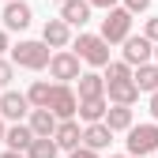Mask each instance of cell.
I'll return each instance as SVG.
<instances>
[{
	"label": "cell",
	"instance_id": "cell-29",
	"mask_svg": "<svg viewBox=\"0 0 158 158\" xmlns=\"http://www.w3.org/2000/svg\"><path fill=\"white\" fill-rule=\"evenodd\" d=\"M151 117H154V124H158V90L151 94Z\"/></svg>",
	"mask_w": 158,
	"mask_h": 158
},
{
	"label": "cell",
	"instance_id": "cell-28",
	"mask_svg": "<svg viewBox=\"0 0 158 158\" xmlns=\"http://www.w3.org/2000/svg\"><path fill=\"white\" fill-rule=\"evenodd\" d=\"M68 158H98V151H87V147H79V151H72Z\"/></svg>",
	"mask_w": 158,
	"mask_h": 158
},
{
	"label": "cell",
	"instance_id": "cell-5",
	"mask_svg": "<svg viewBox=\"0 0 158 158\" xmlns=\"http://www.w3.org/2000/svg\"><path fill=\"white\" fill-rule=\"evenodd\" d=\"M49 109H53V117H56V121H75V113H79V94H75L68 83H53Z\"/></svg>",
	"mask_w": 158,
	"mask_h": 158
},
{
	"label": "cell",
	"instance_id": "cell-8",
	"mask_svg": "<svg viewBox=\"0 0 158 158\" xmlns=\"http://www.w3.org/2000/svg\"><path fill=\"white\" fill-rule=\"evenodd\" d=\"M0 113H4L8 121H23V117L34 113V109H30V98H27V94H19V90H4V94H0Z\"/></svg>",
	"mask_w": 158,
	"mask_h": 158
},
{
	"label": "cell",
	"instance_id": "cell-22",
	"mask_svg": "<svg viewBox=\"0 0 158 158\" xmlns=\"http://www.w3.org/2000/svg\"><path fill=\"white\" fill-rule=\"evenodd\" d=\"M135 72H132V64H124V60H109V68H106V87L109 83H124V79H132Z\"/></svg>",
	"mask_w": 158,
	"mask_h": 158
},
{
	"label": "cell",
	"instance_id": "cell-27",
	"mask_svg": "<svg viewBox=\"0 0 158 158\" xmlns=\"http://www.w3.org/2000/svg\"><path fill=\"white\" fill-rule=\"evenodd\" d=\"M87 4H90V8H106V11H113L117 0H87Z\"/></svg>",
	"mask_w": 158,
	"mask_h": 158
},
{
	"label": "cell",
	"instance_id": "cell-14",
	"mask_svg": "<svg viewBox=\"0 0 158 158\" xmlns=\"http://www.w3.org/2000/svg\"><path fill=\"white\" fill-rule=\"evenodd\" d=\"M90 98H106V75H98V72L79 75V102H90Z\"/></svg>",
	"mask_w": 158,
	"mask_h": 158
},
{
	"label": "cell",
	"instance_id": "cell-11",
	"mask_svg": "<svg viewBox=\"0 0 158 158\" xmlns=\"http://www.w3.org/2000/svg\"><path fill=\"white\" fill-rule=\"evenodd\" d=\"M27 27H30V4L27 0L4 4V30H27Z\"/></svg>",
	"mask_w": 158,
	"mask_h": 158
},
{
	"label": "cell",
	"instance_id": "cell-7",
	"mask_svg": "<svg viewBox=\"0 0 158 158\" xmlns=\"http://www.w3.org/2000/svg\"><path fill=\"white\" fill-rule=\"evenodd\" d=\"M151 56H154V42L151 38H128L124 42V64H132V68H143V64H151Z\"/></svg>",
	"mask_w": 158,
	"mask_h": 158
},
{
	"label": "cell",
	"instance_id": "cell-18",
	"mask_svg": "<svg viewBox=\"0 0 158 158\" xmlns=\"http://www.w3.org/2000/svg\"><path fill=\"white\" fill-rule=\"evenodd\" d=\"M109 113V98H90V102H79V117L87 124H102Z\"/></svg>",
	"mask_w": 158,
	"mask_h": 158
},
{
	"label": "cell",
	"instance_id": "cell-31",
	"mask_svg": "<svg viewBox=\"0 0 158 158\" xmlns=\"http://www.w3.org/2000/svg\"><path fill=\"white\" fill-rule=\"evenodd\" d=\"M8 49V30H0V53Z\"/></svg>",
	"mask_w": 158,
	"mask_h": 158
},
{
	"label": "cell",
	"instance_id": "cell-21",
	"mask_svg": "<svg viewBox=\"0 0 158 158\" xmlns=\"http://www.w3.org/2000/svg\"><path fill=\"white\" fill-rule=\"evenodd\" d=\"M27 98H30V109H49V98H53V87L45 83V79H38V83L27 90Z\"/></svg>",
	"mask_w": 158,
	"mask_h": 158
},
{
	"label": "cell",
	"instance_id": "cell-6",
	"mask_svg": "<svg viewBox=\"0 0 158 158\" xmlns=\"http://www.w3.org/2000/svg\"><path fill=\"white\" fill-rule=\"evenodd\" d=\"M49 75L56 79V83H79V56L75 53H68V49H60V53H53V60H49Z\"/></svg>",
	"mask_w": 158,
	"mask_h": 158
},
{
	"label": "cell",
	"instance_id": "cell-25",
	"mask_svg": "<svg viewBox=\"0 0 158 158\" xmlns=\"http://www.w3.org/2000/svg\"><path fill=\"white\" fill-rule=\"evenodd\" d=\"M143 38H151V42L158 45V15H154V19H147V30H143Z\"/></svg>",
	"mask_w": 158,
	"mask_h": 158
},
{
	"label": "cell",
	"instance_id": "cell-32",
	"mask_svg": "<svg viewBox=\"0 0 158 158\" xmlns=\"http://www.w3.org/2000/svg\"><path fill=\"white\" fill-rule=\"evenodd\" d=\"M4 135H8V128H4V121H0V143H4Z\"/></svg>",
	"mask_w": 158,
	"mask_h": 158
},
{
	"label": "cell",
	"instance_id": "cell-26",
	"mask_svg": "<svg viewBox=\"0 0 158 158\" xmlns=\"http://www.w3.org/2000/svg\"><path fill=\"white\" fill-rule=\"evenodd\" d=\"M124 8L135 15V11H147V8H151V0H124Z\"/></svg>",
	"mask_w": 158,
	"mask_h": 158
},
{
	"label": "cell",
	"instance_id": "cell-12",
	"mask_svg": "<svg viewBox=\"0 0 158 158\" xmlns=\"http://www.w3.org/2000/svg\"><path fill=\"white\" fill-rule=\"evenodd\" d=\"M53 139H56V147H60V151H79V147H83V132H79V124L75 121H60V128H56V135H53Z\"/></svg>",
	"mask_w": 158,
	"mask_h": 158
},
{
	"label": "cell",
	"instance_id": "cell-24",
	"mask_svg": "<svg viewBox=\"0 0 158 158\" xmlns=\"http://www.w3.org/2000/svg\"><path fill=\"white\" fill-rule=\"evenodd\" d=\"M11 75H15V64L0 56V87H8V83H11Z\"/></svg>",
	"mask_w": 158,
	"mask_h": 158
},
{
	"label": "cell",
	"instance_id": "cell-15",
	"mask_svg": "<svg viewBox=\"0 0 158 158\" xmlns=\"http://www.w3.org/2000/svg\"><path fill=\"white\" fill-rule=\"evenodd\" d=\"M60 19L68 27H83V23H90V4L87 0H64L60 4Z\"/></svg>",
	"mask_w": 158,
	"mask_h": 158
},
{
	"label": "cell",
	"instance_id": "cell-1",
	"mask_svg": "<svg viewBox=\"0 0 158 158\" xmlns=\"http://www.w3.org/2000/svg\"><path fill=\"white\" fill-rule=\"evenodd\" d=\"M75 56L87 60L90 68H109V42L102 34H79L75 38Z\"/></svg>",
	"mask_w": 158,
	"mask_h": 158
},
{
	"label": "cell",
	"instance_id": "cell-19",
	"mask_svg": "<svg viewBox=\"0 0 158 158\" xmlns=\"http://www.w3.org/2000/svg\"><path fill=\"white\" fill-rule=\"evenodd\" d=\"M106 124H109V132H132L135 128L132 124V106H109Z\"/></svg>",
	"mask_w": 158,
	"mask_h": 158
},
{
	"label": "cell",
	"instance_id": "cell-36",
	"mask_svg": "<svg viewBox=\"0 0 158 158\" xmlns=\"http://www.w3.org/2000/svg\"><path fill=\"white\" fill-rule=\"evenodd\" d=\"M60 4H64V0H60Z\"/></svg>",
	"mask_w": 158,
	"mask_h": 158
},
{
	"label": "cell",
	"instance_id": "cell-4",
	"mask_svg": "<svg viewBox=\"0 0 158 158\" xmlns=\"http://www.w3.org/2000/svg\"><path fill=\"white\" fill-rule=\"evenodd\" d=\"M128 154L143 158V154H158V124H135L128 132Z\"/></svg>",
	"mask_w": 158,
	"mask_h": 158
},
{
	"label": "cell",
	"instance_id": "cell-34",
	"mask_svg": "<svg viewBox=\"0 0 158 158\" xmlns=\"http://www.w3.org/2000/svg\"><path fill=\"white\" fill-rule=\"evenodd\" d=\"M154 56H158V45H154Z\"/></svg>",
	"mask_w": 158,
	"mask_h": 158
},
{
	"label": "cell",
	"instance_id": "cell-10",
	"mask_svg": "<svg viewBox=\"0 0 158 158\" xmlns=\"http://www.w3.org/2000/svg\"><path fill=\"white\" fill-rule=\"evenodd\" d=\"M42 42H45L49 49H64V45L72 42V27L64 23V19H49V23L42 27Z\"/></svg>",
	"mask_w": 158,
	"mask_h": 158
},
{
	"label": "cell",
	"instance_id": "cell-17",
	"mask_svg": "<svg viewBox=\"0 0 158 158\" xmlns=\"http://www.w3.org/2000/svg\"><path fill=\"white\" fill-rule=\"evenodd\" d=\"M34 139H38V135L30 132V124H11V128H8V135H4L8 151H23V154L30 151V143H34Z\"/></svg>",
	"mask_w": 158,
	"mask_h": 158
},
{
	"label": "cell",
	"instance_id": "cell-23",
	"mask_svg": "<svg viewBox=\"0 0 158 158\" xmlns=\"http://www.w3.org/2000/svg\"><path fill=\"white\" fill-rule=\"evenodd\" d=\"M56 139H34L30 143V151H27V158H56Z\"/></svg>",
	"mask_w": 158,
	"mask_h": 158
},
{
	"label": "cell",
	"instance_id": "cell-30",
	"mask_svg": "<svg viewBox=\"0 0 158 158\" xmlns=\"http://www.w3.org/2000/svg\"><path fill=\"white\" fill-rule=\"evenodd\" d=\"M0 158H27V154H23V151H4Z\"/></svg>",
	"mask_w": 158,
	"mask_h": 158
},
{
	"label": "cell",
	"instance_id": "cell-2",
	"mask_svg": "<svg viewBox=\"0 0 158 158\" xmlns=\"http://www.w3.org/2000/svg\"><path fill=\"white\" fill-rule=\"evenodd\" d=\"M49 60H53V53H49V45H45V42H19V45L11 49V64L30 68V72L49 68Z\"/></svg>",
	"mask_w": 158,
	"mask_h": 158
},
{
	"label": "cell",
	"instance_id": "cell-35",
	"mask_svg": "<svg viewBox=\"0 0 158 158\" xmlns=\"http://www.w3.org/2000/svg\"><path fill=\"white\" fill-rule=\"evenodd\" d=\"M4 4H11V0H4Z\"/></svg>",
	"mask_w": 158,
	"mask_h": 158
},
{
	"label": "cell",
	"instance_id": "cell-3",
	"mask_svg": "<svg viewBox=\"0 0 158 158\" xmlns=\"http://www.w3.org/2000/svg\"><path fill=\"white\" fill-rule=\"evenodd\" d=\"M102 38H106L109 45L128 42V38H132V11H128V8H113V11H106V19H102Z\"/></svg>",
	"mask_w": 158,
	"mask_h": 158
},
{
	"label": "cell",
	"instance_id": "cell-20",
	"mask_svg": "<svg viewBox=\"0 0 158 158\" xmlns=\"http://www.w3.org/2000/svg\"><path fill=\"white\" fill-rule=\"evenodd\" d=\"M132 83L139 87V94H143V90H151V94H154V90H158V68H154V64H143V68H135Z\"/></svg>",
	"mask_w": 158,
	"mask_h": 158
},
{
	"label": "cell",
	"instance_id": "cell-9",
	"mask_svg": "<svg viewBox=\"0 0 158 158\" xmlns=\"http://www.w3.org/2000/svg\"><path fill=\"white\" fill-rule=\"evenodd\" d=\"M27 124H30V132L38 135V139H53V135H56V128H60V121L53 117V109H34Z\"/></svg>",
	"mask_w": 158,
	"mask_h": 158
},
{
	"label": "cell",
	"instance_id": "cell-33",
	"mask_svg": "<svg viewBox=\"0 0 158 158\" xmlns=\"http://www.w3.org/2000/svg\"><path fill=\"white\" fill-rule=\"evenodd\" d=\"M109 158H132V154H109Z\"/></svg>",
	"mask_w": 158,
	"mask_h": 158
},
{
	"label": "cell",
	"instance_id": "cell-16",
	"mask_svg": "<svg viewBox=\"0 0 158 158\" xmlns=\"http://www.w3.org/2000/svg\"><path fill=\"white\" fill-rule=\"evenodd\" d=\"M106 98H109V106H132L135 98H139V87H135L132 79H124V83H109L106 87Z\"/></svg>",
	"mask_w": 158,
	"mask_h": 158
},
{
	"label": "cell",
	"instance_id": "cell-13",
	"mask_svg": "<svg viewBox=\"0 0 158 158\" xmlns=\"http://www.w3.org/2000/svg\"><path fill=\"white\" fill-rule=\"evenodd\" d=\"M113 143V132H109V124L102 121V124H87L83 128V147L87 151H106Z\"/></svg>",
	"mask_w": 158,
	"mask_h": 158
}]
</instances>
